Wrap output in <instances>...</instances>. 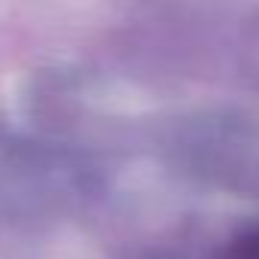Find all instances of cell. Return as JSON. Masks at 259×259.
<instances>
[{
    "label": "cell",
    "instance_id": "cell-1",
    "mask_svg": "<svg viewBox=\"0 0 259 259\" xmlns=\"http://www.w3.org/2000/svg\"><path fill=\"white\" fill-rule=\"evenodd\" d=\"M223 259H259V229L247 232L244 238H238L226 253Z\"/></svg>",
    "mask_w": 259,
    "mask_h": 259
}]
</instances>
